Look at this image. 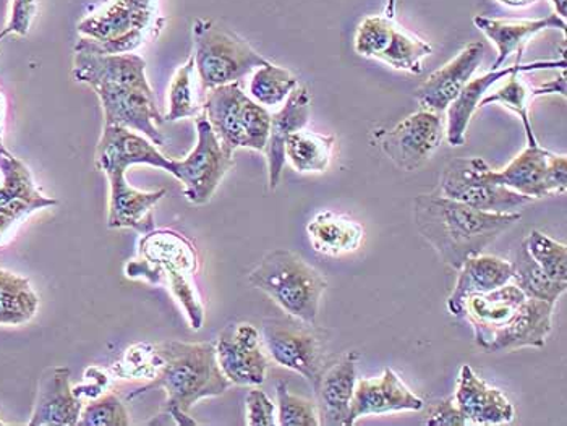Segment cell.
<instances>
[{"mask_svg": "<svg viewBox=\"0 0 567 426\" xmlns=\"http://www.w3.org/2000/svg\"><path fill=\"white\" fill-rule=\"evenodd\" d=\"M73 80L93 89L103 107L104 125H118L143 134L156 146L166 145L164 124L153 89L146 79L145 59L136 54H96L73 49Z\"/></svg>", "mask_w": 567, "mask_h": 426, "instance_id": "6da1fadb", "label": "cell"}, {"mask_svg": "<svg viewBox=\"0 0 567 426\" xmlns=\"http://www.w3.org/2000/svg\"><path fill=\"white\" fill-rule=\"evenodd\" d=\"M156 373L153 382L128 394V401L154 389L167 394L164 414L177 425H197L190 417L192 407L206 397L223 396L233 383L220 372L216 345L212 342L167 341L153 345Z\"/></svg>", "mask_w": 567, "mask_h": 426, "instance_id": "7a4b0ae2", "label": "cell"}, {"mask_svg": "<svg viewBox=\"0 0 567 426\" xmlns=\"http://www.w3.org/2000/svg\"><path fill=\"white\" fill-rule=\"evenodd\" d=\"M520 218V212L482 211L440 194L415 198L416 229L453 270L481 254Z\"/></svg>", "mask_w": 567, "mask_h": 426, "instance_id": "3957f363", "label": "cell"}, {"mask_svg": "<svg viewBox=\"0 0 567 426\" xmlns=\"http://www.w3.org/2000/svg\"><path fill=\"white\" fill-rule=\"evenodd\" d=\"M197 271V250L190 240L171 229H153L143 233L140 257L125 268V274L131 279H146L152 284L167 285L195 331L205 324V306L194 282Z\"/></svg>", "mask_w": 567, "mask_h": 426, "instance_id": "277c9868", "label": "cell"}, {"mask_svg": "<svg viewBox=\"0 0 567 426\" xmlns=\"http://www.w3.org/2000/svg\"><path fill=\"white\" fill-rule=\"evenodd\" d=\"M248 282L271 297L289 316L317 324L328 281L296 251L286 248L269 251L250 272Z\"/></svg>", "mask_w": 567, "mask_h": 426, "instance_id": "5b68a950", "label": "cell"}, {"mask_svg": "<svg viewBox=\"0 0 567 426\" xmlns=\"http://www.w3.org/2000/svg\"><path fill=\"white\" fill-rule=\"evenodd\" d=\"M194 44L195 70L205 94L240 82L268 62L244 38L215 20H195Z\"/></svg>", "mask_w": 567, "mask_h": 426, "instance_id": "8992f818", "label": "cell"}, {"mask_svg": "<svg viewBox=\"0 0 567 426\" xmlns=\"http://www.w3.org/2000/svg\"><path fill=\"white\" fill-rule=\"evenodd\" d=\"M203 113L224 152L233 156L240 148L265 152L271 114L251 100L239 82L208 91Z\"/></svg>", "mask_w": 567, "mask_h": 426, "instance_id": "52a82bcc", "label": "cell"}, {"mask_svg": "<svg viewBox=\"0 0 567 426\" xmlns=\"http://www.w3.org/2000/svg\"><path fill=\"white\" fill-rule=\"evenodd\" d=\"M315 326L317 324L306 323L289 314L286 318H268L261 326V341L269 357L284 368L302 375L311 386L324 372V344Z\"/></svg>", "mask_w": 567, "mask_h": 426, "instance_id": "ba28073f", "label": "cell"}, {"mask_svg": "<svg viewBox=\"0 0 567 426\" xmlns=\"http://www.w3.org/2000/svg\"><path fill=\"white\" fill-rule=\"evenodd\" d=\"M488 164L482 157L451 160L440 181V195L488 212H517L532 198L495 184L488 177Z\"/></svg>", "mask_w": 567, "mask_h": 426, "instance_id": "9c48e42d", "label": "cell"}, {"mask_svg": "<svg viewBox=\"0 0 567 426\" xmlns=\"http://www.w3.org/2000/svg\"><path fill=\"white\" fill-rule=\"evenodd\" d=\"M353 49L362 58L377 59L412 75L422 73L423 61L433 54L432 44L409 33L386 15L367 17L357 28Z\"/></svg>", "mask_w": 567, "mask_h": 426, "instance_id": "30bf717a", "label": "cell"}, {"mask_svg": "<svg viewBox=\"0 0 567 426\" xmlns=\"http://www.w3.org/2000/svg\"><path fill=\"white\" fill-rule=\"evenodd\" d=\"M197 145L184 159H175L174 177L184 185L192 205H206L215 197L226 174L234 167L233 155L224 152L205 115L197 117Z\"/></svg>", "mask_w": 567, "mask_h": 426, "instance_id": "8fae6325", "label": "cell"}, {"mask_svg": "<svg viewBox=\"0 0 567 426\" xmlns=\"http://www.w3.org/2000/svg\"><path fill=\"white\" fill-rule=\"evenodd\" d=\"M443 118L433 111L420 110L399 122L391 131L378 135L384 155L405 173L422 167L443 142Z\"/></svg>", "mask_w": 567, "mask_h": 426, "instance_id": "7c38bea8", "label": "cell"}, {"mask_svg": "<svg viewBox=\"0 0 567 426\" xmlns=\"http://www.w3.org/2000/svg\"><path fill=\"white\" fill-rule=\"evenodd\" d=\"M0 173L3 176L0 184V243H3L28 216L58 206L59 201L38 188L27 164L10 152L0 155Z\"/></svg>", "mask_w": 567, "mask_h": 426, "instance_id": "4fadbf2b", "label": "cell"}, {"mask_svg": "<svg viewBox=\"0 0 567 426\" xmlns=\"http://www.w3.org/2000/svg\"><path fill=\"white\" fill-rule=\"evenodd\" d=\"M220 372L237 386L265 383L269 360L261 347V334L254 324H229L216 342Z\"/></svg>", "mask_w": 567, "mask_h": 426, "instance_id": "5bb4252c", "label": "cell"}, {"mask_svg": "<svg viewBox=\"0 0 567 426\" xmlns=\"http://www.w3.org/2000/svg\"><path fill=\"white\" fill-rule=\"evenodd\" d=\"M136 164L157 167L173 177L175 174V159L164 156L146 136L118 125H104L96 148V169L107 177L127 174Z\"/></svg>", "mask_w": 567, "mask_h": 426, "instance_id": "9a60e30c", "label": "cell"}, {"mask_svg": "<svg viewBox=\"0 0 567 426\" xmlns=\"http://www.w3.org/2000/svg\"><path fill=\"white\" fill-rule=\"evenodd\" d=\"M157 13V0H112L100 13L83 19L79 33L100 43L118 40L133 31H146L156 38L163 27Z\"/></svg>", "mask_w": 567, "mask_h": 426, "instance_id": "2e32d148", "label": "cell"}, {"mask_svg": "<svg viewBox=\"0 0 567 426\" xmlns=\"http://www.w3.org/2000/svg\"><path fill=\"white\" fill-rule=\"evenodd\" d=\"M566 65L565 55L559 61H538L530 62V64H523V61H517L511 67L489 70L485 75L471 79V82L464 86V90L458 93L456 100L446 110L447 122L444 134H446L447 143L451 146L464 145L472 117L477 113L483 97L488 94L489 89L495 86L496 83L502 82V80L507 79L513 73L540 72V70L553 69L566 70Z\"/></svg>", "mask_w": 567, "mask_h": 426, "instance_id": "e0dca14e", "label": "cell"}, {"mask_svg": "<svg viewBox=\"0 0 567 426\" xmlns=\"http://www.w3.org/2000/svg\"><path fill=\"white\" fill-rule=\"evenodd\" d=\"M422 408L423 401L405 386L398 373L386 368L378 378H363L355 383L344 426H353L369 415L419 412Z\"/></svg>", "mask_w": 567, "mask_h": 426, "instance_id": "ac0fdd59", "label": "cell"}, {"mask_svg": "<svg viewBox=\"0 0 567 426\" xmlns=\"http://www.w3.org/2000/svg\"><path fill=\"white\" fill-rule=\"evenodd\" d=\"M527 295L513 282L486 293H474L464 300L462 316L474 330L475 344L488 351L493 337L513 321Z\"/></svg>", "mask_w": 567, "mask_h": 426, "instance_id": "d6986e66", "label": "cell"}, {"mask_svg": "<svg viewBox=\"0 0 567 426\" xmlns=\"http://www.w3.org/2000/svg\"><path fill=\"white\" fill-rule=\"evenodd\" d=\"M483 55H485V45L478 41L462 49L453 61L433 72L416 90L415 97L420 110L433 111L437 114L446 111L481 67Z\"/></svg>", "mask_w": 567, "mask_h": 426, "instance_id": "ffe728a7", "label": "cell"}, {"mask_svg": "<svg viewBox=\"0 0 567 426\" xmlns=\"http://www.w3.org/2000/svg\"><path fill=\"white\" fill-rule=\"evenodd\" d=\"M70 378L72 372L66 366L45 370L38 386L37 401L28 426L79 425L83 403Z\"/></svg>", "mask_w": 567, "mask_h": 426, "instance_id": "44dd1931", "label": "cell"}, {"mask_svg": "<svg viewBox=\"0 0 567 426\" xmlns=\"http://www.w3.org/2000/svg\"><path fill=\"white\" fill-rule=\"evenodd\" d=\"M458 411L467 425H504L514 420V405L498 387L489 386L471 365H462L456 396Z\"/></svg>", "mask_w": 567, "mask_h": 426, "instance_id": "7402d4cb", "label": "cell"}, {"mask_svg": "<svg viewBox=\"0 0 567 426\" xmlns=\"http://www.w3.org/2000/svg\"><path fill=\"white\" fill-rule=\"evenodd\" d=\"M110 180V229H133L148 233L154 229L153 209L167 195L166 188L156 191H142L132 187L127 174H112Z\"/></svg>", "mask_w": 567, "mask_h": 426, "instance_id": "603a6c76", "label": "cell"}, {"mask_svg": "<svg viewBox=\"0 0 567 426\" xmlns=\"http://www.w3.org/2000/svg\"><path fill=\"white\" fill-rule=\"evenodd\" d=\"M311 94L306 86L299 85L284 101L281 111L271 114L268 143H266V160H268L269 190H276L281 184L286 155L284 146L287 138L307 127L310 118Z\"/></svg>", "mask_w": 567, "mask_h": 426, "instance_id": "cb8c5ba5", "label": "cell"}, {"mask_svg": "<svg viewBox=\"0 0 567 426\" xmlns=\"http://www.w3.org/2000/svg\"><path fill=\"white\" fill-rule=\"evenodd\" d=\"M474 24L498 49V58L492 70L502 69L513 54H517V61H523L525 45L537 34L546 30H559L566 37L567 28L566 19L556 13L537 20H503L477 15Z\"/></svg>", "mask_w": 567, "mask_h": 426, "instance_id": "d4e9b609", "label": "cell"}, {"mask_svg": "<svg viewBox=\"0 0 567 426\" xmlns=\"http://www.w3.org/2000/svg\"><path fill=\"white\" fill-rule=\"evenodd\" d=\"M551 152L540 145L528 146L502 170L488 167V177L495 184L517 191L532 200L555 197L549 181Z\"/></svg>", "mask_w": 567, "mask_h": 426, "instance_id": "484cf974", "label": "cell"}, {"mask_svg": "<svg viewBox=\"0 0 567 426\" xmlns=\"http://www.w3.org/2000/svg\"><path fill=\"white\" fill-rule=\"evenodd\" d=\"M553 310H555V305L551 303L527 297L513 321L493 337L486 352H513L524 347H544L546 339L553 330Z\"/></svg>", "mask_w": 567, "mask_h": 426, "instance_id": "4316f807", "label": "cell"}, {"mask_svg": "<svg viewBox=\"0 0 567 426\" xmlns=\"http://www.w3.org/2000/svg\"><path fill=\"white\" fill-rule=\"evenodd\" d=\"M357 362H359V354L348 352L338 363L324 370L318 383L315 384L318 412L320 417L323 415L324 424L346 425L350 401L355 389Z\"/></svg>", "mask_w": 567, "mask_h": 426, "instance_id": "83f0119b", "label": "cell"}, {"mask_svg": "<svg viewBox=\"0 0 567 426\" xmlns=\"http://www.w3.org/2000/svg\"><path fill=\"white\" fill-rule=\"evenodd\" d=\"M457 271L456 285L447 299V310L456 318L462 316V305L468 295L495 291L513 278L509 261L482 253L465 260Z\"/></svg>", "mask_w": 567, "mask_h": 426, "instance_id": "f1b7e54d", "label": "cell"}, {"mask_svg": "<svg viewBox=\"0 0 567 426\" xmlns=\"http://www.w3.org/2000/svg\"><path fill=\"white\" fill-rule=\"evenodd\" d=\"M520 75L523 73H513V75L507 76V80L504 79L506 82L495 93H488L483 97L478 110L492 106V104H499V106L513 111L523 121L527 145L535 146L538 145V142L537 136L534 134V128H532L530 114H528L530 103H534L537 97L549 96V94H559V96L566 97V73L563 70L558 79L546 82L544 85L535 86V89L527 86V83L520 79Z\"/></svg>", "mask_w": 567, "mask_h": 426, "instance_id": "f546056e", "label": "cell"}, {"mask_svg": "<svg viewBox=\"0 0 567 426\" xmlns=\"http://www.w3.org/2000/svg\"><path fill=\"white\" fill-rule=\"evenodd\" d=\"M308 237L315 251L324 257H342L359 250L365 230L348 216L321 211L308 222Z\"/></svg>", "mask_w": 567, "mask_h": 426, "instance_id": "4dcf8cb0", "label": "cell"}, {"mask_svg": "<svg viewBox=\"0 0 567 426\" xmlns=\"http://www.w3.org/2000/svg\"><path fill=\"white\" fill-rule=\"evenodd\" d=\"M40 297L23 276L0 268V326H23L37 316Z\"/></svg>", "mask_w": 567, "mask_h": 426, "instance_id": "1f68e13d", "label": "cell"}, {"mask_svg": "<svg viewBox=\"0 0 567 426\" xmlns=\"http://www.w3.org/2000/svg\"><path fill=\"white\" fill-rule=\"evenodd\" d=\"M336 138L317 132H296L287 138L284 155L299 174H320L328 169L334 155Z\"/></svg>", "mask_w": 567, "mask_h": 426, "instance_id": "d6a6232c", "label": "cell"}, {"mask_svg": "<svg viewBox=\"0 0 567 426\" xmlns=\"http://www.w3.org/2000/svg\"><path fill=\"white\" fill-rule=\"evenodd\" d=\"M511 267H513L511 282L530 299L544 300V302L556 305L559 297L566 292L567 282L553 281L551 278H548V274L528 253L524 240Z\"/></svg>", "mask_w": 567, "mask_h": 426, "instance_id": "836d02e7", "label": "cell"}, {"mask_svg": "<svg viewBox=\"0 0 567 426\" xmlns=\"http://www.w3.org/2000/svg\"><path fill=\"white\" fill-rule=\"evenodd\" d=\"M299 86V80L290 70L266 62L255 70L250 80V97L262 107L281 106L289 94Z\"/></svg>", "mask_w": 567, "mask_h": 426, "instance_id": "e575fe53", "label": "cell"}, {"mask_svg": "<svg viewBox=\"0 0 567 426\" xmlns=\"http://www.w3.org/2000/svg\"><path fill=\"white\" fill-rule=\"evenodd\" d=\"M195 59L192 55L181 69L175 72L169 86V111L164 115V122L184 121L198 115L199 106L195 91Z\"/></svg>", "mask_w": 567, "mask_h": 426, "instance_id": "d590c367", "label": "cell"}, {"mask_svg": "<svg viewBox=\"0 0 567 426\" xmlns=\"http://www.w3.org/2000/svg\"><path fill=\"white\" fill-rule=\"evenodd\" d=\"M530 257L537 261L553 281L567 282V247L545 236L540 230H532L524 239Z\"/></svg>", "mask_w": 567, "mask_h": 426, "instance_id": "8d00e7d4", "label": "cell"}, {"mask_svg": "<svg viewBox=\"0 0 567 426\" xmlns=\"http://www.w3.org/2000/svg\"><path fill=\"white\" fill-rule=\"evenodd\" d=\"M278 394V425L281 426H320L318 405L290 393L286 383L276 386Z\"/></svg>", "mask_w": 567, "mask_h": 426, "instance_id": "74e56055", "label": "cell"}, {"mask_svg": "<svg viewBox=\"0 0 567 426\" xmlns=\"http://www.w3.org/2000/svg\"><path fill=\"white\" fill-rule=\"evenodd\" d=\"M80 426H128L127 407L124 401L115 394H103L96 401H91L86 407H83L79 420Z\"/></svg>", "mask_w": 567, "mask_h": 426, "instance_id": "f35d334b", "label": "cell"}, {"mask_svg": "<svg viewBox=\"0 0 567 426\" xmlns=\"http://www.w3.org/2000/svg\"><path fill=\"white\" fill-rule=\"evenodd\" d=\"M247 425L248 426H275L276 405L260 389H251L247 394Z\"/></svg>", "mask_w": 567, "mask_h": 426, "instance_id": "ab89813d", "label": "cell"}, {"mask_svg": "<svg viewBox=\"0 0 567 426\" xmlns=\"http://www.w3.org/2000/svg\"><path fill=\"white\" fill-rule=\"evenodd\" d=\"M37 7L38 0H13L10 22L7 24L6 30L10 34L27 37L31 22H33L34 13H37Z\"/></svg>", "mask_w": 567, "mask_h": 426, "instance_id": "60d3db41", "label": "cell"}, {"mask_svg": "<svg viewBox=\"0 0 567 426\" xmlns=\"http://www.w3.org/2000/svg\"><path fill=\"white\" fill-rule=\"evenodd\" d=\"M425 424L429 426H465L467 420L458 411L454 397H447L430 408Z\"/></svg>", "mask_w": 567, "mask_h": 426, "instance_id": "b9f144b4", "label": "cell"}, {"mask_svg": "<svg viewBox=\"0 0 567 426\" xmlns=\"http://www.w3.org/2000/svg\"><path fill=\"white\" fill-rule=\"evenodd\" d=\"M498 2L509 9H524V7L534 6L538 0H498Z\"/></svg>", "mask_w": 567, "mask_h": 426, "instance_id": "7bdbcfd3", "label": "cell"}, {"mask_svg": "<svg viewBox=\"0 0 567 426\" xmlns=\"http://www.w3.org/2000/svg\"><path fill=\"white\" fill-rule=\"evenodd\" d=\"M553 7H555L556 15L566 19L567 15V0H551Z\"/></svg>", "mask_w": 567, "mask_h": 426, "instance_id": "ee69618b", "label": "cell"}, {"mask_svg": "<svg viewBox=\"0 0 567 426\" xmlns=\"http://www.w3.org/2000/svg\"><path fill=\"white\" fill-rule=\"evenodd\" d=\"M395 10H398V0H388L386 10H384V15H386L388 19L394 20Z\"/></svg>", "mask_w": 567, "mask_h": 426, "instance_id": "f6af8a7d", "label": "cell"}, {"mask_svg": "<svg viewBox=\"0 0 567 426\" xmlns=\"http://www.w3.org/2000/svg\"><path fill=\"white\" fill-rule=\"evenodd\" d=\"M2 115H3V100L0 96V142H2Z\"/></svg>", "mask_w": 567, "mask_h": 426, "instance_id": "bcb514c9", "label": "cell"}, {"mask_svg": "<svg viewBox=\"0 0 567 426\" xmlns=\"http://www.w3.org/2000/svg\"><path fill=\"white\" fill-rule=\"evenodd\" d=\"M9 34L10 33L7 30L0 31V41L6 40V38L9 37Z\"/></svg>", "mask_w": 567, "mask_h": 426, "instance_id": "7dc6e473", "label": "cell"}, {"mask_svg": "<svg viewBox=\"0 0 567 426\" xmlns=\"http://www.w3.org/2000/svg\"><path fill=\"white\" fill-rule=\"evenodd\" d=\"M3 153H9V149H7L6 146H3V143L0 142V155H3Z\"/></svg>", "mask_w": 567, "mask_h": 426, "instance_id": "c3c4849f", "label": "cell"}, {"mask_svg": "<svg viewBox=\"0 0 567 426\" xmlns=\"http://www.w3.org/2000/svg\"><path fill=\"white\" fill-rule=\"evenodd\" d=\"M3 425H6V424H3V422H0V426H3Z\"/></svg>", "mask_w": 567, "mask_h": 426, "instance_id": "681fc988", "label": "cell"}]
</instances>
